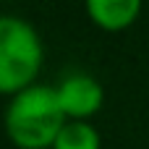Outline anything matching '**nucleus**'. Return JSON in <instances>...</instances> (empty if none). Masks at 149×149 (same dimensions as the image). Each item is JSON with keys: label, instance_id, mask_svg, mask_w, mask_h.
Masks as SVG:
<instances>
[{"label": "nucleus", "instance_id": "f03ea898", "mask_svg": "<svg viewBox=\"0 0 149 149\" xmlns=\"http://www.w3.org/2000/svg\"><path fill=\"white\" fill-rule=\"evenodd\" d=\"M42 42L31 24L0 16V94H18L34 86L42 68Z\"/></svg>", "mask_w": 149, "mask_h": 149}, {"label": "nucleus", "instance_id": "7ed1b4c3", "mask_svg": "<svg viewBox=\"0 0 149 149\" xmlns=\"http://www.w3.org/2000/svg\"><path fill=\"white\" fill-rule=\"evenodd\" d=\"M55 89H58V100H60V107L68 120H84V118L94 115L105 100L97 79H92L86 73H71Z\"/></svg>", "mask_w": 149, "mask_h": 149}, {"label": "nucleus", "instance_id": "20e7f679", "mask_svg": "<svg viewBox=\"0 0 149 149\" xmlns=\"http://www.w3.org/2000/svg\"><path fill=\"white\" fill-rule=\"evenodd\" d=\"M86 13L97 26L107 31H120L136 21V16L141 13V3L139 0H89Z\"/></svg>", "mask_w": 149, "mask_h": 149}, {"label": "nucleus", "instance_id": "39448f33", "mask_svg": "<svg viewBox=\"0 0 149 149\" xmlns=\"http://www.w3.org/2000/svg\"><path fill=\"white\" fill-rule=\"evenodd\" d=\"M52 149H100V134L84 120H68L58 134Z\"/></svg>", "mask_w": 149, "mask_h": 149}, {"label": "nucleus", "instance_id": "f257e3e1", "mask_svg": "<svg viewBox=\"0 0 149 149\" xmlns=\"http://www.w3.org/2000/svg\"><path fill=\"white\" fill-rule=\"evenodd\" d=\"M68 123L55 86H29L18 92L5 110V131L21 149H52Z\"/></svg>", "mask_w": 149, "mask_h": 149}]
</instances>
